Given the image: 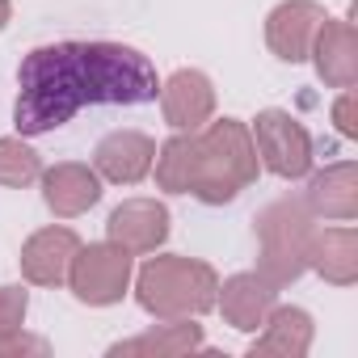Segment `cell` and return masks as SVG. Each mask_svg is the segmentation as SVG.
<instances>
[{
    "mask_svg": "<svg viewBox=\"0 0 358 358\" xmlns=\"http://www.w3.org/2000/svg\"><path fill=\"white\" fill-rule=\"evenodd\" d=\"M156 186L169 194H190L199 169V131H177L156 148Z\"/></svg>",
    "mask_w": 358,
    "mask_h": 358,
    "instance_id": "cell-19",
    "label": "cell"
},
{
    "mask_svg": "<svg viewBox=\"0 0 358 358\" xmlns=\"http://www.w3.org/2000/svg\"><path fill=\"white\" fill-rule=\"evenodd\" d=\"M253 148L257 160L282 177V182H295V177H308L312 169V135L303 131L299 118H291L287 110H262L253 118Z\"/></svg>",
    "mask_w": 358,
    "mask_h": 358,
    "instance_id": "cell-6",
    "label": "cell"
},
{
    "mask_svg": "<svg viewBox=\"0 0 358 358\" xmlns=\"http://www.w3.org/2000/svg\"><path fill=\"white\" fill-rule=\"evenodd\" d=\"M312 316L303 308H270V316L262 320V333L253 337L249 354L253 358H303L312 350Z\"/></svg>",
    "mask_w": 358,
    "mask_h": 358,
    "instance_id": "cell-16",
    "label": "cell"
},
{
    "mask_svg": "<svg viewBox=\"0 0 358 358\" xmlns=\"http://www.w3.org/2000/svg\"><path fill=\"white\" fill-rule=\"evenodd\" d=\"M26 312H30V295L22 287H0V337L26 329Z\"/></svg>",
    "mask_w": 358,
    "mask_h": 358,
    "instance_id": "cell-21",
    "label": "cell"
},
{
    "mask_svg": "<svg viewBox=\"0 0 358 358\" xmlns=\"http://www.w3.org/2000/svg\"><path fill=\"white\" fill-rule=\"evenodd\" d=\"M257 164L262 160H257L253 135L241 118L203 122L199 127V169H194L190 194L207 207H224L257 182Z\"/></svg>",
    "mask_w": 358,
    "mask_h": 358,
    "instance_id": "cell-2",
    "label": "cell"
},
{
    "mask_svg": "<svg viewBox=\"0 0 358 358\" xmlns=\"http://www.w3.org/2000/svg\"><path fill=\"white\" fill-rule=\"evenodd\" d=\"M160 80L148 55L122 43H51L34 47L17 68L13 122L22 135H47L85 106L156 101Z\"/></svg>",
    "mask_w": 358,
    "mask_h": 358,
    "instance_id": "cell-1",
    "label": "cell"
},
{
    "mask_svg": "<svg viewBox=\"0 0 358 358\" xmlns=\"http://www.w3.org/2000/svg\"><path fill=\"white\" fill-rule=\"evenodd\" d=\"M34 177H43V160L30 143L22 139H0V186H30Z\"/></svg>",
    "mask_w": 358,
    "mask_h": 358,
    "instance_id": "cell-20",
    "label": "cell"
},
{
    "mask_svg": "<svg viewBox=\"0 0 358 358\" xmlns=\"http://www.w3.org/2000/svg\"><path fill=\"white\" fill-rule=\"evenodd\" d=\"M308 270L333 287H354L358 278V232L354 228H316L308 249Z\"/></svg>",
    "mask_w": 358,
    "mask_h": 358,
    "instance_id": "cell-17",
    "label": "cell"
},
{
    "mask_svg": "<svg viewBox=\"0 0 358 358\" xmlns=\"http://www.w3.org/2000/svg\"><path fill=\"white\" fill-rule=\"evenodd\" d=\"M68 287L89 308H110L131 287V253L118 245H80L68 266Z\"/></svg>",
    "mask_w": 358,
    "mask_h": 358,
    "instance_id": "cell-5",
    "label": "cell"
},
{
    "mask_svg": "<svg viewBox=\"0 0 358 358\" xmlns=\"http://www.w3.org/2000/svg\"><path fill=\"white\" fill-rule=\"evenodd\" d=\"M106 232H110V245L127 249L131 257L135 253H156L169 236V207L156 203V199H127L122 207L110 211Z\"/></svg>",
    "mask_w": 358,
    "mask_h": 358,
    "instance_id": "cell-9",
    "label": "cell"
},
{
    "mask_svg": "<svg viewBox=\"0 0 358 358\" xmlns=\"http://www.w3.org/2000/svg\"><path fill=\"white\" fill-rule=\"evenodd\" d=\"M215 303L224 312V320L236 329V333H257L262 320L270 316V308L278 303V287L266 278V274H232L220 291H215Z\"/></svg>",
    "mask_w": 358,
    "mask_h": 358,
    "instance_id": "cell-12",
    "label": "cell"
},
{
    "mask_svg": "<svg viewBox=\"0 0 358 358\" xmlns=\"http://www.w3.org/2000/svg\"><path fill=\"white\" fill-rule=\"evenodd\" d=\"M199 345H203V324H194V316H186V320H160V324H152L148 333L110 345V354H114V358H122V354H160V358H177V354H194Z\"/></svg>",
    "mask_w": 358,
    "mask_h": 358,
    "instance_id": "cell-18",
    "label": "cell"
},
{
    "mask_svg": "<svg viewBox=\"0 0 358 358\" xmlns=\"http://www.w3.org/2000/svg\"><path fill=\"white\" fill-rule=\"evenodd\" d=\"M9 17H13V5H9V0H0V30L9 26Z\"/></svg>",
    "mask_w": 358,
    "mask_h": 358,
    "instance_id": "cell-24",
    "label": "cell"
},
{
    "mask_svg": "<svg viewBox=\"0 0 358 358\" xmlns=\"http://www.w3.org/2000/svg\"><path fill=\"white\" fill-rule=\"evenodd\" d=\"M47 337H30L26 329L9 333V337H0V358H17V354H47Z\"/></svg>",
    "mask_w": 358,
    "mask_h": 358,
    "instance_id": "cell-22",
    "label": "cell"
},
{
    "mask_svg": "<svg viewBox=\"0 0 358 358\" xmlns=\"http://www.w3.org/2000/svg\"><path fill=\"white\" fill-rule=\"evenodd\" d=\"M80 249V236L72 228H43L22 245V274L34 287H64L68 282V266Z\"/></svg>",
    "mask_w": 358,
    "mask_h": 358,
    "instance_id": "cell-11",
    "label": "cell"
},
{
    "mask_svg": "<svg viewBox=\"0 0 358 358\" xmlns=\"http://www.w3.org/2000/svg\"><path fill=\"white\" fill-rule=\"evenodd\" d=\"M215 291H220V274L199 262V257H152L143 262L139 278H135V299L148 316L156 320H186V316H203L215 308Z\"/></svg>",
    "mask_w": 358,
    "mask_h": 358,
    "instance_id": "cell-3",
    "label": "cell"
},
{
    "mask_svg": "<svg viewBox=\"0 0 358 358\" xmlns=\"http://www.w3.org/2000/svg\"><path fill=\"white\" fill-rule=\"evenodd\" d=\"M43 199L59 220H76V215H85L89 207L101 203V177L89 164L64 160V164L43 173Z\"/></svg>",
    "mask_w": 358,
    "mask_h": 358,
    "instance_id": "cell-13",
    "label": "cell"
},
{
    "mask_svg": "<svg viewBox=\"0 0 358 358\" xmlns=\"http://www.w3.org/2000/svg\"><path fill=\"white\" fill-rule=\"evenodd\" d=\"M257 232V274H266L278 291L291 287L308 270V249L316 232V215L308 211L303 199H278L257 211L253 220Z\"/></svg>",
    "mask_w": 358,
    "mask_h": 358,
    "instance_id": "cell-4",
    "label": "cell"
},
{
    "mask_svg": "<svg viewBox=\"0 0 358 358\" xmlns=\"http://www.w3.org/2000/svg\"><path fill=\"white\" fill-rule=\"evenodd\" d=\"M303 203H308V211H312L316 220L350 224V220L358 215V164H354V160H337V164L312 173Z\"/></svg>",
    "mask_w": 358,
    "mask_h": 358,
    "instance_id": "cell-15",
    "label": "cell"
},
{
    "mask_svg": "<svg viewBox=\"0 0 358 358\" xmlns=\"http://www.w3.org/2000/svg\"><path fill=\"white\" fill-rule=\"evenodd\" d=\"M333 122H337L341 135H358V122H354V93H350V89H341V97L333 101Z\"/></svg>",
    "mask_w": 358,
    "mask_h": 358,
    "instance_id": "cell-23",
    "label": "cell"
},
{
    "mask_svg": "<svg viewBox=\"0 0 358 358\" xmlns=\"http://www.w3.org/2000/svg\"><path fill=\"white\" fill-rule=\"evenodd\" d=\"M152 160H156V139L143 135V131H110L93 148L97 177H106V182H114V186L143 182V177L152 173Z\"/></svg>",
    "mask_w": 358,
    "mask_h": 358,
    "instance_id": "cell-10",
    "label": "cell"
},
{
    "mask_svg": "<svg viewBox=\"0 0 358 358\" xmlns=\"http://www.w3.org/2000/svg\"><path fill=\"white\" fill-rule=\"evenodd\" d=\"M160 110H164V122L173 131H199L203 122H211L215 114V85L207 72L199 68H182L173 72L164 85H160Z\"/></svg>",
    "mask_w": 358,
    "mask_h": 358,
    "instance_id": "cell-7",
    "label": "cell"
},
{
    "mask_svg": "<svg viewBox=\"0 0 358 358\" xmlns=\"http://www.w3.org/2000/svg\"><path fill=\"white\" fill-rule=\"evenodd\" d=\"M308 55L316 64V76L329 89H354V80H358V34H354L350 22L324 17V26L316 30V43H312Z\"/></svg>",
    "mask_w": 358,
    "mask_h": 358,
    "instance_id": "cell-14",
    "label": "cell"
},
{
    "mask_svg": "<svg viewBox=\"0 0 358 358\" xmlns=\"http://www.w3.org/2000/svg\"><path fill=\"white\" fill-rule=\"evenodd\" d=\"M324 9L316 0H282V5L266 17V43L278 59L287 64H303L312 43H316V30L324 26Z\"/></svg>",
    "mask_w": 358,
    "mask_h": 358,
    "instance_id": "cell-8",
    "label": "cell"
}]
</instances>
